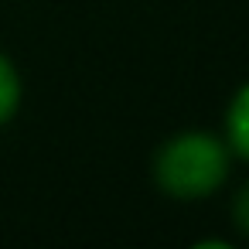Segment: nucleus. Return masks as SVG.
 I'll return each instance as SVG.
<instances>
[{
	"label": "nucleus",
	"instance_id": "nucleus-1",
	"mask_svg": "<svg viewBox=\"0 0 249 249\" xmlns=\"http://www.w3.org/2000/svg\"><path fill=\"white\" fill-rule=\"evenodd\" d=\"M232 150L208 130H184L160 143L154 157V181L174 201H198L215 195L229 178Z\"/></svg>",
	"mask_w": 249,
	"mask_h": 249
},
{
	"label": "nucleus",
	"instance_id": "nucleus-2",
	"mask_svg": "<svg viewBox=\"0 0 249 249\" xmlns=\"http://www.w3.org/2000/svg\"><path fill=\"white\" fill-rule=\"evenodd\" d=\"M229 150L242 160H249V79L235 89V96L229 99L225 109V137Z\"/></svg>",
	"mask_w": 249,
	"mask_h": 249
},
{
	"label": "nucleus",
	"instance_id": "nucleus-3",
	"mask_svg": "<svg viewBox=\"0 0 249 249\" xmlns=\"http://www.w3.org/2000/svg\"><path fill=\"white\" fill-rule=\"evenodd\" d=\"M21 72H18V65L0 52V126L4 123H11L14 116H18V109H21Z\"/></svg>",
	"mask_w": 249,
	"mask_h": 249
},
{
	"label": "nucleus",
	"instance_id": "nucleus-4",
	"mask_svg": "<svg viewBox=\"0 0 249 249\" xmlns=\"http://www.w3.org/2000/svg\"><path fill=\"white\" fill-rule=\"evenodd\" d=\"M232 218H235V229L242 235H249V184L235 195V205H232Z\"/></svg>",
	"mask_w": 249,
	"mask_h": 249
}]
</instances>
